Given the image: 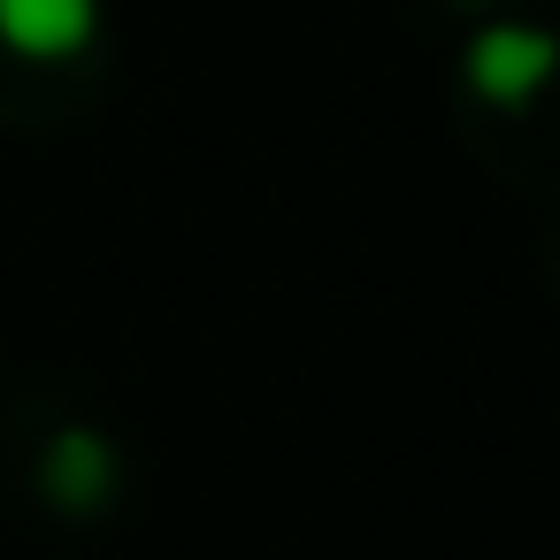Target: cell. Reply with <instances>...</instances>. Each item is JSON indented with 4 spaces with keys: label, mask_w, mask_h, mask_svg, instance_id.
I'll return each instance as SVG.
<instances>
[{
    "label": "cell",
    "mask_w": 560,
    "mask_h": 560,
    "mask_svg": "<svg viewBox=\"0 0 560 560\" xmlns=\"http://www.w3.org/2000/svg\"><path fill=\"white\" fill-rule=\"evenodd\" d=\"M39 483H47V499L62 506V514H101L108 499H116V483H124V460H116V445L101 438V430H62L55 445H47V460H39Z\"/></svg>",
    "instance_id": "3"
},
{
    "label": "cell",
    "mask_w": 560,
    "mask_h": 560,
    "mask_svg": "<svg viewBox=\"0 0 560 560\" xmlns=\"http://www.w3.org/2000/svg\"><path fill=\"white\" fill-rule=\"evenodd\" d=\"M101 39V0H0V47L24 62H78Z\"/></svg>",
    "instance_id": "2"
},
{
    "label": "cell",
    "mask_w": 560,
    "mask_h": 560,
    "mask_svg": "<svg viewBox=\"0 0 560 560\" xmlns=\"http://www.w3.org/2000/svg\"><path fill=\"white\" fill-rule=\"evenodd\" d=\"M468 93L491 101V108H522L537 101L552 78H560V39L537 32V24H483L468 39V62H460Z\"/></svg>",
    "instance_id": "1"
}]
</instances>
